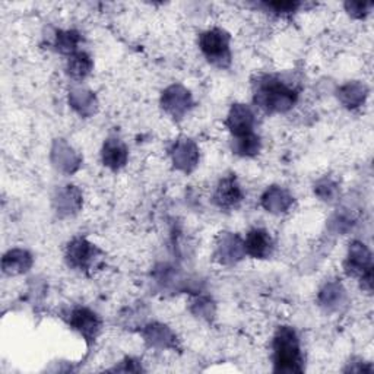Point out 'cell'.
Here are the masks:
<instances>
[{
    "label": "cell",
    "instance_id": "8992f818",
    "mask_svg": "<svg viewBox=\"0 0 374 374\" xmlns=\"http://www.w3.org/2000/svg\"><path fill=\"white\" fill-rule=\"evenodd\" d=\"M215 199L221 208H232L242 202V190L234 179H225L216 190Z\"/></svg>",
    "mask_w": 374,
    "mask_h": 374
},
{
    "label": "cell",
    "instance_id": "6da1fadb",
    "mask_svg": "<svg viewBox=\"0 0 374 374\" xmlns=\"http://www.w3.org/2000/svg\"><path fill=\"white\" fill-rule=\"evenodd\" d=\"M275 370L285 373H300L301 352L295 332L289 328H281L273 341Z\"/></svg>",
    "mask_w": 374,
    "mask_h": 374
},
{
    "label": "cell",
    "instance_id": "7a4b0ae2",
    "mask_svg": "<svg viewBox=\"0 0 374 374\" xmlns=\"http://www.w3.org/2000/svg\"><path fill=\"white\" fill-rule=\"evenodd\" d=\"M295 98H297V92L287 88L280 81L272 80V77L265 81L261 85L259 92L256 94V101L268 111H284L292 106Z\"/></svg>",
    "mask_w": 374,
    "mask_h": 374
},
{
    "label": "cell",
    "instance_id": "3957f363",
    "mask_svg": "<svg viewBox=\"0 0 374 374\" xmlns=\"http://www.w3.org/2000/svg\"><path fill=\"white\" fill-rule=\"evenodd\" d=\"M201 49L209 62L224 66V62H230L228 35L220 30H212L201 37Z\"/></svg>",
    "mask_w": 374,
    "mask_h": 374
},
{
    "label": "cell",
    "instance_id": "52a82bcc",
    "mask_svg": "<svg viewBox=\"0 0 374 374\" xmlns=\"http://www.w3.org/2000/svg\"><path fill=\"white\" fill-rule=\"evenodd\" d=\"M72 325L77 330H81V333L85 335V337H91V335H94V330H96L98 326H100V323H98L95 318V314H92L88 310H82V308L73 311Z\"/></svg>",
    "mask_w": 374,
    "mask_h": 374
},
{
    "label": "cell",
    "instance_id": "277c9868",
    "mask_svg": "<svg viewBox=\"0 0 374 374\" xmlns=\"http://www.w3.org/2000/svg\"><path fill=\"white\" fill-rule=\"evenodd\" d=\"M246 250L253 258L263 259L272 251V239L263 230H253L249 232L246 240Z\"/></svg>",
    "mask_w": 374,
    "mask_h": 374
},
{
    "label": "cell",
    "instance_id": "5b68a950",
    "mask_svg": "<svg viewBox=\"0 0 374 374\" xmlns=\"http://www.w3.org/2000/svg\"><path fill=\"white\" fill-rule=\"evenodd\" d=\"M228 125H230L231 132L237 137L251 135L253 114L244 106H235L230 114Z\"/></svg>",
    "mask_w": 374,
    "mask_h": 374
},
{
    "label": "cell",
    "instance_id": "ba28073f",
    "mask_svg": "<svg viewBox=\"0 0 374 374\" xmlns=\"http://www.w3.org/2000/svg\"><path fill=\"white\" fill-rule=\"evenodd\" d=\"M89 68H91V62L84 53L75 54L69 61V73L73 77H84L85 75H88Z\"/></svg>",
    "mask_w": 374,
    "mask_h": 374
},
{
    "label": "cell",
    "instance_id": "9c48e42d",
    "mask_svg": "<svg viewBox=\"0 0 374 374\" xmlns=\"http://www.w3.org/2000/svg\"><path fill=\"white\" fill-rule=\"evenodd\" d=\"M89 251H91V247L89 244H85V242H77L76 244L70 246V254L69 258L72 261L73 265H80V266H84L85 262L88 261L87 256H89Z\"/></svg>",
    "mask_w": 374,
    "mask_h": 374
}]
</instances>
